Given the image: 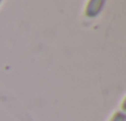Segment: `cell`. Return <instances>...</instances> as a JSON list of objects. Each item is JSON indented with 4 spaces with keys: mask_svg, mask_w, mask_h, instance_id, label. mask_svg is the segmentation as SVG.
Segmentation results:
<instances>
[{
    "mask_svg": "<svg viewBox=\"0 0 126 121\" xmlns=\"http://www.w3.org/2000/svg\"><path fill=\"white\" fill-rule=\"evenodd\" d=\"M105 3V0H89V4L87 6V15L88 16H96L101 9H103V5Z\"/></svg>",
    "mask_w": 126,
    "mask_h": 121,
    "instance_id": "obj_1",
    "label": "cell"
},
{
    "mask_svg": "<svg viewBox=\"0 0 126 121\" xmlns=\"http://www.w3.org/2000/svg\"><path fill=\"white\" fill-rule=\"evenodd\" d=\"M0 1H1V0H0Z\"/></svg>",
    "mask_w": 126,
    "mask_h": 121,
    "instance_id": "obj_3",
    "label": "cell"
},
{
    "mask_svg": "<svg viewBox=\"0 0 126 121\" xmlns=\"http://www.w3.org/2000/svg\"><path fill=\"white\" fill-rule=\"evenodd\" d=\"M111 121H125V115L122 112H117V114L114 115Z\"/></svg>",
    "mask_w": 126,
    "mask_h": 121,
    "instance_id": "obj_2",
    "label": "cell"
}]
</instances>
